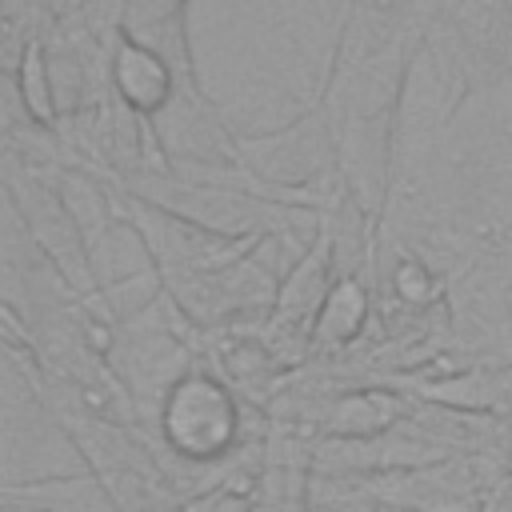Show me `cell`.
Listing matches in <instances>:
<instances>
[{"mask_svg":"<svg viewBox=\"0 0 512 512\" xmlns=\"http://www.w3.org/2000/svg\"><path fill=\"white\" fill-rule=\"evenodd\" d=\"M236 436H240L236 396L204 372H184L160 400V440L172 456H180L192 468L228 456L236 448Z\"/></svg>","mask_w":512,"mask_h":512,"instance_id":"1","label":"cell"},{"mask_svg":"<svg viewBox=\"0 0 512 512\" xmlns=\"http://www.w3.org/2000/svg\"><path fill=\"white\" fill-rule=\"evenodd\" d=\"M116 88L124 96V104L140 108V112H160L172 96V72L164 64V56L140 40H124L112 64Z\"/></svg>","mask_w":512,"mask_h":512,"instance_id":"2","label":"cell"},{"mask_svg":"<svg viewBox=\"0 0 512 512\" xmlns=\"http://www.w3.org/2000/svg\"><path fill=\"white\" fill-rule=\"evenodd\" d=\"M364 316H368V300H364L360 284L356 280H340V284H332V292H328V300H324V308L316 316V340L348 344L360 332Z\"/></svg>","mask_w":512,"mask_h":512,"instance_id":"3","label":"cell"},{"mask_svg":"<svg viewBox=\"0 0 512 512\" xmlns=\"http://www.w3.org/2000/svg\"><path fill=\"white\" fill-rule=\"evenodd\" d=\"M392 288L408 300V304H428L436 296V280L428 276V268L420 260H400L396 276H392Z\"/></svg>","mask_w":512,"mask_h":512,"instance_id":"4","label":"cell"},{"mask_svg":"<svg viewBox=\"0 0 512 512\" xmlns=\"http://www.w3.org/2000/svg\"><path fill=\"white\" fill-rule=\"evenodd\" d=\"M480 512H512V476H500V484L488 492Z\"/></svg>","mask_w":512,"mask_h":512,"instance_id":"5","label":"cell"}]
</instances>
